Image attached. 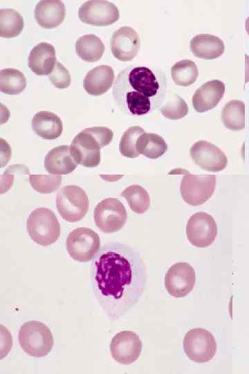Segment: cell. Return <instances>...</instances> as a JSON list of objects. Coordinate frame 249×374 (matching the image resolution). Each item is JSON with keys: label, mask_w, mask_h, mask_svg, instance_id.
<instances>
[{"label": "cell", "mask_w": 249, "mask_h": 374, "mask_svg": "<svg viewBox=\"0 0 249 374\" xmlns=\"http://www.w3.org/2000/svg\"><path fill=\"white\" fill-rule=\"evenodd\" d=\"M91 280L102 309L109 319H117L141 296L146 282L145 266L133 248L107 243L92 261Z\"/></svg>", "instance_id": "cell-1"}, {"label": "cell", "mask_w": 249, "mask_h": 374, "mask_svg": "<svg viewBox=\"0 0 249 374\" xmlns=\"http://www.w3.org/2000/svg\"><path fill=\"white\" fill-rule=\"evenodd\" d=\"M167 85V77L162 70L131 65L118 73L113 84V97L124 114L146 115L163 104Z\"/></svg>", "instance_id": "cell-2"}, {"label": "cell", "mask_w": 249, "mask_h": 374, "mask_svg": "<svg viewBox=\"0 0 249 374\" xmlns=\"http://www.w3.org/2000/svg\"><path fill=\"white\" fill-rule=\"evenodd\" d=\"M113 131L106 127H92L83 130L73 139L71 153L77 162L87 168L98 166L101 161L100 149L109 145Z\"/></svg>", "instance_id": "cell-3"}, {"label": "cell", "mask_w": 249, "mask_h": 374, "mask_svg": "<svg viewBox=\"0 0 249 374\" xmlns=\"http://www.w3.org/2000/svg\"><path fill=\"white\" fill-rule=\"evenodd\" d=\"M18 337L21 348L28 355L35 357L47 355L54 344L50 330L39 321L24 323L19 329Z\"/></svg>", "instance_id": "cell-4"}, {"label": "cell", "mask_w": 249, "mask_h": 374, "mask_svg": "<svg viewBox=\"0 0 249 374\" xmlns=\"http://www.w3.org/2000/svg\"><path fill=\"white\" fill-rule=\"evenodd\" d=\"M26 228L30 238L42 246L55 243L60 235V225L55 213L47 208H37L29 215Z\"/></svg>", "instance_id": "cell-5"}, {"label": "cell", "mask_w": 249, "mask_h": 374, "mask_svg": "<svg viewBox=\"0 0 249 374\" xmlns=\"http://www.w3.org/2000/svg\"><path fill=\"white\" fill-rule=\"evenodd\" d=\"M57 209L61 217L68 222H77L86 215L89 201L86 192L80 186L62 187L56 197Z\"/></svg>", "instance_id": "cell-6"}, {"label": "cell", "mask_w": 249, "mask_h": 374, "mask_svg": "<svg viewBox=\"0 0 249 374\" xmlns=\"http://www.w3.org/2000/svg\"><path fill=\"white\" fill-rule=\"evenodd\" d=\"M180 192L184 202L191 206L206 202L213 195L216 178L214 175H193L183 169Z\"/></svg>", "instance_id": "cell-7"}, {"label": "cell", "mask_w": 249, "mask_h": 374, "mask_svg": "<svg viewBox=\"0 0 249 374\" xmlns=\"http://www.w3.org/2000/svg\"><path fill=\"white\" fill-rule=\"evenodd\" d=\"M66 247L72 259L88 262L93 260L100 250V239L98 234L92 229L79 227L68 234Z\"/></svg>", "instance_id": "cell-8"}, {"label": "cell", "mask_w": 249, "mask_h": 374, "mask_svg": "<svg viewBox=\"0 0 249 374\" xmlns=\"http://www.w3.org/2000/svg\"><path fill=\"white\" fill-rule=\"evenodd\" d=\"M94 221L102 232L114 233L126 223L127 214L122 203L116 198L109 197L100 202L94 209Z\"/></svg>", "instance_id": "cell-9"}, {"label": "cell", "mask_w": 249, "mask_h": 374, "mask_svg": "<svg viewBox=\"0 0 249 374\" xmlns=\"http://www.w3.org/2000/svg\"><path fill=\"white\" fill-rule=\"evenodd\" d=\"M183 349L187 357L198 363L210 361L215 355L216 343L214 336L204 328H193L184 337Z\"/></svg>", "instance_id": "cell-10"}, {"label": "cell", "mask_w": 249, "mask_h": 374, "mask_svg": "<svg viewBox=\"0 0 249 374\" xmlns=\"http://www.w3.org/2000/svg\"><path fill=\"white\" fill-rule=\"evenodd\" d=\"M186 235L192 245L199 248L208 247L214 242L217 235L216 222L207 213H196L187 223Z\"/></svg>", "instance_id": "cell-11"}, {"label": "cell", "mask_w": 249, "mask_h": 374, "mask_svg": "<svg viewBox=\"0 0 249 374\" xmlns=\"http://www.w3.org/2000/svg\"><path fill=\"white\" fill-rule=\"evenodd\" d=\"M80 19L87 24L107 26L116 22L119 10L115 4L108 1L93 0L84 3L79 8Z\"/></svg>", "instance_id": "cell-12"}, {"label": "cell", "mask_w": 249, "mask_h": 374, "mask_svg": "<svg viewBox=\"0 0 249 374\" xmlns=\"http://www.w3.org/2000/svg\"><path fill=\"white\" fill-rule=\"evenodd\" d=\"M196 281L195 271L187 262H180L171 266L165 276L167 292L176 298H182L193 290Z\"/></svg>", "instance_id": "cell-13"}, {"label": "cell", "mask_w": 249, "mask_h": 374, "mask_svg": "<svg viewBox=\"0 0 249 374\" xmlns=\"http://www.w3.org/2000/svg\"><path fill=\"white\" fill-rule=\"evenodd\" d=\"M190 154L198 166L208 172L221 171L228 164L225 153L207 141L201 140L194 143L190 150Z\"/></svg>", "instance_id": "cell-14"}, {"label": "cell", "mask_w": 249, "mask_h": 374, "mask_svg": "<svg viewBox=\"0 0 249 374\" xmlns=\"http://www.w3.org/2000/svg\"><path fill=\"white\" fill-rule=\"evenodd\" d=\"M110 351L112 357L121 364H130L136 361L142 351V341L133 331L123 330L111 339Z\"/></svg>", "instance_id": "cell-15"}, {"label": "cell", "mask_w": 249, "mask_h": 374, "mask_svg": "<svg viewBox=\"0 0 249 374\" xmlns=\"http://www.w3.org/2000/svg\"><path fill=\"white\" fill-rule=\"evenodd\" d=\"M140 46L138 34L129 26H122L116 30L111 39L112 54L122 62L132 60L137 55Z\"/></svg>", "instance_id": "cell-16"}, {"label": "cell", "mask_w": 249, "mask_h": 374, "mask_svg": "<svg viewBox=\"0 0 249 374\" xmlns=\"http://www.w3.org/2000/svg\"><path fill=\"white\" fill-rule=\"evenodd\" d=\"M225 84L219 80L208 81L192 96V105L198 112H205L217 105L225 93Z\"/></svg>", "instance_id": "cell-17"}, {"label": "cell", "mask_w": 249, "mask_h": 374, "mask_svg": "<svg viewBox=\"0 0 249 374\" xmlns=\"http://www.w3.org/2000/svg\"><path fill=\"white\" fill-rule=\"evenodd\" d=\"M54 46L47 42H41L31 50L28 56V66L38 75H49L56 64Z\"/></svg>", "instance_id": "cell-18"}, {"label": "cell", "mask_w": 249, "mask_h": 374, "mask_svg": "<svg viewBox=\"0 0 249 374\" xmlns=\"http://www.w3.org/2000/svg\"><path fill=\"white\" fill-rule=\"evenodd\" d=\"M77 163L73 159L70 146L62 145L51 149L46 154L44 167L46 171L53 175H66L72 172Z\"/></svg>", "instance_id": "cell-19"}, {"label": "cell", "mask_w": 249, "mask_h": 374, "mask_svg": "<svg viewBox=\"0 0 249 374\" xmlns=\"http://www.w3.org/2000/svg\"><path fill=\"white\" fill-rule=\"evenodd\" d=\"M35 17L42 28H56L63 22L65 17L64 4L57 0L40 1L35 6Z\"/></svg>", "instance_id": "cell-20"}, {"label": "cell", "mask_w": 249, "mask_h": 374, "mask_svg": "<svg viewBox=\"0 0 249 374\" xmlns=\"http://www.w3.org/2000/svg\"><path fill=\"white\" fill-rule=\"evenodd\" d=\"M114 77L112 67L104 64L98 66L86 73L84 79V88L90 95H102L111 87Z\"/></svg>", "instance_id": "cell-21"}, {"label": "cell", "mask_w": 249, "mask_h": 374, "mask_svg": "<svg viewBox=\"0 0 249 374\" xmlns=\"http://www.w3.org/2000/svg\"><path fill=\"white\" fill-rule=\"evenodd\" d=\"M190 49L197 57L213 60L221 56L225 50L223 40L210 34H199L190 41Z\"/></svg>", "instance_id": "cell-22"}, {"label": "cell", "mask_w": 249, "mask_h": 374, "mask_svg": "<svg viewBox=\"0 0 249 374\" xmlns=\"http://www.w3.org/2000/svg\"><path fill=\"white\" fill-rule=\"evenodd\" d=\"M31 124L36 134L48 140L58 138L63 130L62 121L60 118L48 111L36 113L32 118Z\"/></svg>", "instance_id": "cell-23"}, {"label": "cell", "mask_w": 249, "mask_h": 374, "mask_svg": "<svg viewBox=\"0 0 249 374\" xmlns=\"http://www.w3.org/2000/svg\"><path fill=\"white\" fill-rule=\"evenodd\" d=\"M75 51L82 60L94 62L102 57L104 45L97 35L89 34L80 37L76 41Z\"/></svg>", "instance_id": "cell-24"}, {"label": "cell", "mask_w": 249, "mask_h": 374, "mask_svg": "<svg viewBox=\"0 0 249 374\" xmlns=\"http://www.w3.org/2000/svg\"><path fill=\"white\" fill-rule=\"evenodd\" d=\"M136 150L140 154L155 159L167 150L168 146L162 136L154 133H143L138 139Z\"/></svg>", "instance_id": "cell-25"}, {"label": "cell", "mask_w": 249, "mask_h": 374, "mask_svg": "<svg viewBox=\"0 0 249 374\" xmlns=\"http://www.w3.org/2000/svg\"><path fill=\"white\" fill-rule=\"evenodd\" d=\"M225 127L231 130H240L245 127V103L239 100L227 103L221 113Z\"/></svg>", "instance_id": "cell-26"}, {"label": "cell", "mask_w": 249, "mask_h": 374, "mask_svg": "<svg viewBox=\"0 0 249 374\" xmlns=\"http://www.w3.org/2000/svg\"><path fill=\"white\" fill-rule=\"evenodd\" d=\"M26 87L24 74L18 69L7 68L0 71V90L8 95H17Z\"/></svg>", "instance_id": "cell-27"}, {"label": "cell", "mask_w": 249, "mask_h": 374, "mask_svg": "<svg viewBox=\"0 0 249 374\" xmlns=\"http://www.w3.org/2000/svg\"><path fill=\"white\" fill-rule=\"evenodd\" d=\"M24 18L15 10H0V36L6 38L19 35L24 28Z\"/></svg>", "instance_id": "cell-28"}, {"label": "cell", "mask_w": 249, "mask_h": 374, "mask_svg": "<svg viewBox=\"0 0 249 374\" xmlns=\"http://www.w3.org/2000/svg\"><path fill=\"white\" fill-rule=\"evenodd\" d=\"M171 75L175 84L187 87L195 82L199 71L195 62L190 60H182L172 66Z\"/></svg>", "instance_id": "cell-29"}, {"label": "cell", "mask_w": 249, "mask_h": 374, "mask_svg": "<svg viewBox=\"0 0 249 374\" xmlns=\"http://www.w3.org/2000/svg\"><path fill=\"white\" fill-rule=\"evenodd\" d=\"M120 195L125 198L130 208L138 214L145 213L150 206L149 193L140 185L134 184L127 187Z\"/></svg>", "instance_id": "cell-30"}, {"label": "cell", "mask_w": 249, "mask_h": 374, "mask_svg": "<svg viewBox=\"0 0 249 374\" xmlns=\"http://www.w3.org/2000/svg\"><path fill=\"white\" fill-rule=\"evenodd\" d=\"M166 101L161 105L162 114L171 120H178L185 117L189 111L186 102L176 93L167 94Z\"/></svg>", "instance_id": "cell-31"}, {"label": "cell", "mask_w": 249, "mask_h": 374, "mask_svg": "<svg viewBox=\"0 0 249 374\" xmlns=\"http://www.w3.org/2000/svg\"><path fill=\"white\" fill-rule=\"evenodd\" d=\"M143 133L145 130L140 126L130 127L124 132L119 143V150L122 155L136 158L140 154L136 145L138 139Z\"/></svg>", "instance_id": "cell-32"}, {"label": "cell", "mask_w": 249, "mask_h": 374, "mask_svg": "<svg viewBox=\"0 0 249 374\" xmlns=\"http://www.w3.org/2000/svg\"><path fill=\"white\" fill-rule=\"evenodd\" d=\"M29 181L32 188L39 193H51L59 188L62 177L48 175H30Z\"/></svg>", "instance_id": "cell-33"}, {"label": "cell", "mask_w": 249, "mask_h": 374, "mask_svg": "<svg viewBox=\"0 0 249 374\" xmlns=\"http://www.w3.org/2000/svg\"><path fill=\"white\" fill-rule=\"evenodd\" d=\"M51 83L58 89H65L71 84V75L66 68L60 63L56 62L52 72L48 75Z\"/></svg>", "instance_id": "cell-34"}, {"label": "cell", "mask_w": 249, "mask_h": 374, "mask_svg": "<svg viewBox=\"0 0 249 374\" xmlns=\"http://www.w3.org/2000/svg\"><path fill=\"white\" fill-rule=\"evenodd\" d=\"M245 27H246V32L249 35V16L246 20Z\"/></svg>", "instance_id": "cell-35"}]
</instances>
